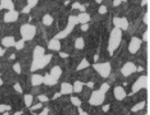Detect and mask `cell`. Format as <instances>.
I'll use <instances>...</instances> for the list:
<instances>
[{"label": "cell", "instance_id": "cell-57", "mask_svg": "<svg viewBox=\"0 0 150 115\" xmlns=\"http://www.w3.org/2000/svg\"><path fill=\"white\" fill-rule=\"evenodd\" d=\"M3 115H10V114H9L8 112H6H6H4V114H3Z\"/></svg>", "mask_w": 150, "mask_h": 115}, {"label": "cell", "instance_id": "cell-25", "mask_svg": "<svg viewBox=\"0 0 150 115\" xmlns=\"http://www.w3.org/2000/svg\"><path fill=\"white\" fill-rule=\"evenodd\" d=\"M24 102H25V105L27 108H30L33 102V96L31 94H26L24 95Z\"/></svg>", "mask_w": 150, "mask_h": 115}, {"label": "cell", "instance_id": "cell-45", "mask_svg": "<svg viewBox=\"0 0 150 115\" xmlns=\"http://www.w3.org/2000/svg\"><path fill=\"white\" fill-rule=\"evenodd\" d=\"M122 2V0H113V7H118Z\"/></svg>", "mask_w": 150, "mask_h": 115}, {"label": "cell", "instance_id": "cell-34", "mask_svg": "<svg viewBox=\"0 0 150 115\" xmlns=\"http://www.w3.org/2000/svg\"><path fill=\"white\" fill-rule=\"evenodd\" d=\"M107 11H108V9H107V7H106V6H104V5L100 6V8H99V13H100V14H101V15L106 14V13H107Z\"/></svg>", "mask_w": 150, "mask_h": 115}, {"label": "cell", "instance_id": "cell-29", "mask_svg": "<svg viewBox=\"0 0 150 115\" xmlns=\"http://www.w3.org/2000/svg\"><path fill=\"white\" fill-rule=\"evenodd\" d=\"M24 46H25V42L23 40H19V41L16 42V43H15V48L18 51L22 50L24 48Z\"/></svg>", "mask_w": 150, "mask_h": 115}, {"label": "cell", "instance_id": "cell-8", "mask_svg": "<svg viewBox=\"0 0 150 115\" xmlns=\"http://www.w3.org/2000/svg\"><path fill=\"white\" fill-rule=\"evenodd\" d=\"M136 69H137V66H136L134 63L127 62L121 68V73L125 78H128V76H130L136 72Z\"/></svg>", "mask_w": 150, "mask_h": 115}, {"label": "cell", "instance_id": "cell-33", "mask_svg": "<svg viewBox=\"0 0 150 115\" xmlns=\"http://www.w3.org/2000/svg\"><path fill=\"white\" fill-rule=\"evenodd\" d=\"M38 99H39V101L40 102H47V101H49V98L47 97L46 95H39L38 96Z\"/></svg>", "mask_w": 150, "mask_h": 115}, {"label": "cell", "instance_id": "cell-38", "mask_svg": "<svg viewBox=\"0 0 150 115\" xmlns=\"http://www.w3.org/2000/svg\"><path fill=\"white\" fill-rule=\"evenodd\" d=\"M14 89L17 91V92H18V93H22V88H21V86L18 84V83H16V84L14 85Z\"/></svg>", "mask_w": 150, "mask_h": 115}, {"label": "cell", "instance_id": "cell-31", "mask_svg": "<svg viewBox=\"0 0 150 115\" xmlns=\"http://www.w3.org/2000/svg\"><path fill=\"white\" fill-rule=\"evenodd\" d=\"M11 106L9 105H6V104H0V112L1 113H4L6 111H8L11 110Z\"/></svg>", "mask_w": 150, "mask_h": 115}, {"label": "cell", "instance_id": "cell-37", "mask_svg": "<svg viewBox=\"0 0 150 115\" xmlns=\"http://www.w3.org/2000/svg\"><path fill=\"white\" fill-rule=\"evenodd\" d=\"M42 103L40 102V103H38L34 106L30 107V111H36V110H39V109H42Z\"/></svg>", "mask_w": 150, "mask_h": 115}, {"label": "cell", "instance_id": "cell-21", "mask_svg": "<svg viewBox=\"0 0 150 115\" xmlns=\"http://www.w3.org/2000/svg\"><path fill=\"white\" fill-rule=\"evenodd\" d=\"M85 85V83H83L82 81H75L74 83V86H73V92H76V93H79L82 91L83 89V87Z\"/></svg>", "mask_w": 150, "mask_h": 115}, {"label": "cell", "instance_id": "cell-4", "mask_svg": "<svg viewBox=\"0 0 150 115\" xmlns=\"http://www.w3.org/2000/svg\"><path fill=\"white\" fill-rule=\"evenodd\" d=\"M21 34L22 37V40L24 42L31 41L35 37L36 27L34 26V25L30 24V23L23 24L21 27Z\"/></svg>", "mask_w": 150, "mask_h": 115}, {"label": "cell", "instance_id": "cell-51", "mask_svg": "<svg viewBox=\"0 0 150 115\" xmlns=\"http://www.w3.org/2000/svg\"><path fill=\"white\" fill-rule=\"evenodd\" d=\"M77 111H78V113H81V112H83L84 111L82 110V108H81V107H77Z\"/></svg>", "mask_w": 150, "mask_h": 115}, {"label": "cell", "instance_id": "cell-35", "mask_svg": "<svg viewBox=\"0 0 150 115\" xmlns=\"http://www.w3.org/2000/svg\"><path fill=\"white\" fill-rule=\"evenodd\" d=\"M27 2H28V6H30V7L32 8L38 4L39 0H27Z\"/></svg>", "mask_w": 150, "mask_h": 115}, {"label": "cell", "instance_id": "cell-12", "mask_svg": "<svg viewBox=\"0 0 150 115\" xmlns=\"http://www.w3.org/2000/svg\"><path fill=\"white\" fill-rule=\"evenodd\" d=\"M2 45L6 48H10L15 46V43H16V40L15 38L13 36H6L4 37L2 41H1Z\"/></svg>", "mask_w": 150, "mask_h": 115}, {"label": "cell", "instance_id": "cell-52", "mask_svg": "<svg viewBox=\"0 0 150 115\" xmlns=\"http://www.w3.org/2000/svg\"><path fill=\"white\" fill-rule=\"evenodd\" d=\"M79 115H89V114L88 112H86V111H83V112L79 113Z\"/></svg>", "mask_w": 150, "mask_h": 115}, {"label": "cell", "instance_id": "cell-6", "mask_svg": "<svg viewBox=\"0 0 150 115\" xmlns=\"http://www.w3.org/2000/svg\"><path fill=\"white\" fill-rule=\"evenodd\" d=\"M105 100V94L100 90H95L91 93L88 99V103L91 106H100Z\"/></svg>", "mask_w": 150, "mask_h": 115}, {"label": "cell", "instance_id": "cell-53", "mask_svg": "<svg viewBox=\"0 0 150 115\" xmlns=\"http://www.w3.org/2000/svg\"><path fill=\"white\" fill-rule=\"evenodd\" d=\"M22 113H23V112H22V111H18V112H16V113H15L14 115H21Z\"/></svg>", "mask_w": 150, "mask_h": 115}, {"label": "cell", "instance_id": "cell-24", "mask_svg": "<svg viewBox=\"0 0 150 115\" xmlns=\"http://www.w3.org/2000/svg\"><path fill=\"white\" fill-rule=\"evenodd\" d=\"M54 22V18L50 14H45L42 17V24L45 25V26H50Z\"/></svg>", "mask_w": 150, "mask_h": 115}, {"label": "cell", "instance_id": "cell-1", "mask_svg": "<svg viewBox=\"0 0 150 115\" xmlns=\"http://www.w3.org/2000/svg\"><path fill=\"white\" fill-rule=\"evenodd\" d=\"M122 30L118 28L112 29V30L110 31V34L109 42H108V48H107L110 55H112L114 51L119 47V45L122 42Z\"/></svg>", "mask_w": 150, "mask_h": 115}, {"label": "cell", "instance_id": "cell-3", "mask_svg": "<svg viewBox=\"0 0 150 115\" xmlns=\"http://www.w3.org/2000/svg\"><path fill=\"white\" fill-rule=\"evenodd\" d=\"M52 57H53L52 54H44L42 57H39V58H34L32 60L31 66H30V71L35 72L37 70L42 69L51 62Z\"/></svg>", "mask_w": 150, "mask_h": 115}, {"label": "cell", "instance_id": "cell-54", "mask_svg": "<svg viewBox=\"0 0 150 115\" xmlns=\"http://www.w3.org/2000/svg\"><path fill=\"white\" fill-rule=\"evenodd\" d=\"M15 57H16L15 54H12V55L10 56V59H15Z\"/></svg>", "mask_w": 150, "mask_h": 115}, {"label": "cell", "instance_id": "cell-14", "mask_svg": "<svg viewBox=\"0 0 150 115\" xmlns=\"http://www.w3.org/2000/svg\"><path fill=\"white\" fill-rule=\"evenodd\" d=\"M48 49L51 51H55V52H58V51L61 50V42L59 40L56 39H52L49 43H48Z\"/></svg>", "mask_w": 150, "mask_h": 115}, {"label": "cell", "instance_id": "cell-44", "mask_svg": "<svg viewBox=\"0 0 150 115\" xmlns=\"http://www.w3.org/2000/svg\"><path fill=\"white\" fill-rule=\"evenodd\" d=\"M59 55L61 58H67V57H69V54H67V53H64V52H60L59 53Z\"/></svg>", "mask_w": 150, "mask_h": 115}, {"label": "cell", "instance_id": "cell-58", "mask_svg": "<svg viewBox=\"0 0 150 115\" xmlns=\"http://www.w3.org/2000/svg\"><path fill=\"white\" fill-rule=\"evenodd\" d=\"M144 115H148V114H144Z\"/></svg>", "mask_w": 150, "mask_h": 115}, {"label": "cell", "instance_id": "cell-43", "mask_svg": "<svg viewBox=\"0 0 150 115\" xmlns=\"http://www.w3.org/2000/svg\"><path fill=\"white\" fill-rule=\"evenodd\" d=\"M79 8H80V4L78 3V2H75L72 5V8L73 9H79Z\"/></svg>", "mask_w": 150, "mask_h": 115}, {"label": "cell", "instance_id": "cell-2", "mask_svg": "<svg viewBox=\"0 0 150 115\" xmlns=\"http://www.w3.org/2000/svg\"><path fill=\"white\" fill-rule=\"evenodd\" d=\"M78 24V20H77V18L76 16H69L68 18V22H67V28L64 29V30L60 31V32H58L54 37V39H56V40H62L64 38H66L67 36H68L71 32H72V30H74V28L76 27V25Z\"/></svg>", "mask_w": 150, "mask_h": 115}, {"label": "cell", "instance_id": "cell-22", "mask_svg": "<svg viewBox=\"0 0 150 115\" xmlns=\"http://www.w3.org/2000/svg\"><path fill=\"white\" fill-rule=\"evenodd\" d=\"M89 66H90L89 62H88L86 58H83L82 61H81L79 63H78V66H76V71H80V70L86 69V68H88Z\"/></svg>", "mask_w": 150, "mask_h": 115}, {"label": "cell", "instance_id": "cell-39", "mask_svg": "<svg viewBox=\"0 0 150 115\" xmlns=\"http://www.w3.org/2000/svg\"><path fill=\"white\" fill-rule=\"evenodd\" d=\"M31 10V8L30 7V6H26V7H24V8L22 9V13H24V14H28V13H30V11Z\"/></svg>", "mask_w": 150, "mask_h": 115}, {"label": "cell", "instance_id": "cell-47", "mask_svg": "<svg viewBox=\"0 0 150 115\" xmlns=\"http://www.w3.org/2000/svg\"><path fill=\"white\" fill-rule=\"evenodd\" d=\"M148 2H149V0H142L141 6H142V7H144V6H146V5L148 4Z\"/></svg>", "mask_w": 150, "mask_h": 115}, {"label": "cell", "instance_id": "cell-18", "mask_svg": "<svg viewBox=\"0 0 150 115\" xmlns=\"http://www.w3.org/2000/svg\"><path fill=\"white\" fill-rule=\"evenodd\" d=\"M78 23L81 24H85V23H88V21H90V16L89 14L86 13V12H81L80 14H78L76 16Z\"/></svg>", "mask_w": 150, "mask_h": 115}, {"label": "cell", "instance_id": "cell-32", "mask_svg": "<svg viewBox=\"0 0 150 115\" xmlns=\"http://www.w3.org/2000/svg\"><path fill=\"white\" fill-rule=\"evenodd\" d=\"M149 34H150V31H149V29L147 28L146 30L144 32V34H143V41L146 42H149Z\"/></svg>", "mask_w": 150, "mask_h": 115}, {"label": "cell", "instance_id": "cell-30", "mask_svg": "<svg viewBox=\"0 0 150 115\" xmlns=\"http://www.w3.org/2000/svg\"><path fill=\"white\" fill-rule=\"evenodd\" d=\"M12 68H13V70H14V71L18 75H21V66L19 65V63H14V65H13V66H12Z\"/></svg>", "mask_w": 150, "mask_h": 115}, {"label": "cell", "instance_id": "cell-42", "mask_svg": "<svg viewBox=\"0 0 150 115\" xmlns=\"http://www.w3.org/2000/svg\"><path fill=\"white\" fill-rule=\"evenodd\" d=\"M110 104L103 105V106H102V111H103L104 112H107V111L110 110Z\"/></svg>", "mask_w": 150, "mask_h": 115}, {"label": "cell", "instance_id": "cell-28", "mask_svg": "<svg viewBox=\"0 0 150 115\" xmlns=\"http://www.w3.org/2000/svg\"><path fill=\"white\" fill-rule=\"evenodd\" d=\"M109 89H110V85L108 84V83H106V82H105V83H102L99 90H100V91H101L102 93L105 94V93H107V92H108Z\"/></svg>", "mask_w": 150, "mask_h": 115}, {"label": "cell", "instance_id": "cell-26", "mask_svg": "<svg viewBox=\"0 0 150 115\" xmlns=\"http://www.w3.org/2000/svg\"><path fill=\"white\" fill-rule=\"evenodd\" d=\"M75 47L76 49L82 50L85 47V41L82 37H78L75 42Z\"/></svg>", "mask_w": 150, "mask_h": 115}, {"label": "cell", "instance_id": "cell-20", "mask_svg": "<svg viewBox=\"0 0 150 115\" xmlns=\"http://www.w3.org/2000/svg\"><path fill=\"white\" fill-rule=\"evenodd\" d=\"M45 54V49L42 46L37 45L34 48L33 51V59L34 58H39V57H42Z\"/></svg>", "mask_w": 150, "mask_h": 115}, {"label": "cell", "instance_id": "cell-13", "mask_svg": "<svg viewBox=\"0 0 150 115\" xmlns=\"http://www.w3.org/2000/svg\"><path fill=\"white\" fill-rule=\"evenodd\" d=\"M60 93L62 95H69L73 93V86L67 82L62 83L60 87Z\"/></svg>", "mask_w": 150, "mask_h": 115}, {"label": "cell", "instance_id": "cell-27", "mask_svg": "<svg viewBox=\"0 0 150 115\" xmlns=\"http://www.w3.org/2000/svg\"><path fill=\"white\" fill-rule=\"evenodd\" d=\"M70 101H71V103H72L74 106L76 107H80L81 106V100L79 98H77L76 97V96H71V98H70Z\"/></svg>", "mask_w": 150, "mask_h": 115}, {"label": "cell", "instance_id": "cell-23", "mask_svg": "<svg viewBox=\"0 0 150 115\" xmlns=\"http://www.w3.org/2000/svg\"><path fill=\"white\" fill-rule=\"evenodd\" d=\"M145 107H146V101H140V102H138V103H136L134 106L132 107L131 111L133 112H137V111H142Z\"/></svg>", "mask_w": 150, "mask_h": 115}, {"label": "cell", "instance_id": "cell-56", "mask_svg": "<svg viewBox=\"0 0 150 115\" xmlns=\"http://www.w3.org/2000/svg\"><path fill=\"white\" fill-rule=\"evenodd\" d=\"M2 85H3V80L0 78V86H2Z\"/></svg>", "mask_w": 150, "mask_h": 115}, {"label": "cell", "instance_id": "cell-49", "mask_svg": "<svg viewBox=\"0 0 150 115\" xmlns=\"http://www.w3.org/2000/svg\"><path fill=\"white\" fill-rule=\"evenodd\" d=\"M79 10H80L81 12H85V11H86V8H85V6H84V5H80Z\"/></svg>", "mask_w": 150, "mask_h": 115}, {"label": "cell", "instance_id": "cell-9", "mask_svg": "<svg viewBox=\"0 0 150 115\" xmlns=\"http://www.w3.org/2000/svg\"><path fill=\"white\" fill-rule=\"evenodd\" d=\"M141 44H142V40H140L138 37H135V36L132 37V39L130 41L129 45H128L129 53L132 54H135L139 51Z\"/></svg>", "mask_w": 150, "mask_h": 115}, {"label": "cell", "instance_id": "cell-10", "mask_svg": "<svg viewBox=\"0 0 150 115\" xmlns=\"http://www.w3.org/2000/svg\"><path fill=\"white\" fill-rule=\"evenodd\" d=\"M18 12L16 10H8L6 13L4 14V21L6 23H10V22H15L18 18Z\"/></svg>", "mask_w": 150, "mask_h": 115}, {"label": "cell", "instance_id": "cell-7", "mask_svg": "<svg viewBox=\"0 0 150 115\" xmlns=\"http://www.w3.org/2000/svg\"><path fill=\"white\" fill-rule=\"evenodd\" d=\"M147 86H148V78L146 75H141L132 86V91L133 93H136L143 88H146Z\"/></svg>", "mask_w": 150, "mask_h": 115}, {"label": "cell", "instance_id": "cell-11", "mask_svg": "<svg viewBox=\"0 0 150 115\" xmlns=\"http://www.w3.org/2000/svg\"><path fill=\"white\" fill-rule=\"evenodd\" d=\"M113 95H114V98L117 100L125 99V97L127 96L126 91L125 90V88H123L122 86H117V87H114V89H113Z\"/></svg>", "mask_w": 150, "mask_h": 115}, {"label": "cell", "instance_id": "cell-41", "mask_svg": "<svg viewBox=\"0 0 150 115\" xmlns=\"http://www.w3.org/2000/svg\"><path fill=\"white\" fill-rule=\"evenodd\" d=\"M48 114H49V109L48 108H44L43 111L41 113H39L38 115H48Z\"/></svg>", "mask_w": 150, "mask_h": 115}, {"label": "cell", "instance_id": "cell-46", "mask_svg": "<svg viewBox=\"0 0 150 115\" xmlns=\"http://www.w3.org/2000/svg\"><path fill=\"white\" fill-rule=\"evenodd\" d=\"M85 85H86L89 88H92L93 86H94V83L93 82H88V83H85Z\"/></svg>", "mask_w": 150, "mask_h": 115}, {"label": "cell", "instance_id": "cell-50", "mask_svg": "<svg viewBox=\"0 0 150 115\" xmlns=\"http://www.w3.org/2000/svg\"><path fill=\"white\" fill-rule=\"evenodd\" d=\"M5 52H6V51L2 47H0V56H3L5 54Z\"/></svg>", "mask_w": 150, "mask_h": 115}, {"label": "cell", "instance_id": "cell-55", "mask_svg": "<svg viewBox=\"0 0 150 115\" xmlns=\"http://www.w3.org/2000/svg\"><path fill=\"white\" fill-rule=\"evenodd\" d=\"M96 2H97L98 4H100V3L102 2V0H96Z\"/></svg>", "mask_w": 150, "mask_h": 115}, {"label": "cell", "instance_id": "cell-40", "mask_svg": "<svg viewBox=\"0 0 150 115\" xmlns=\"http://www.w3.org/2000/svg\"><path fill=\"white\" fill-rule=\"evenodd\" d=\"M88 28H89V25H88V23H85V24H81V30L82 31H87L88 30Z\"/></svg>", "mask_w": 150, "mask_h": 115}, {"label": "cell", "instance_id": "cell-5", "mask_svg": "<svg viewBox=\"0 0 150 115\" xmlns=\"http://www.w3.org/2000/svg\"><path fill=\"white\" fill-rule=\"evenodd\" d=\"M93 68L95 69V71H97V73L103 78H109L110 72H112V66H110V63L109 62L94 63Z\"/></svg>", "mask_w": 150, "mask_h": 115}, {"label": "cell", "instance_id": "cell-19", "mask_svg": "<svg viewBox=\"0 0 150 115\" xmlns=\"http://www.w3.org/2000/svg\"><path fill=\"white\" fill-rule=\"evenodd\" d=\"M42 83L46 86H54V85H56L57 80H55L54 78H52L50 74H46L43 76V82Z\"/></svg>", "mask_w": 150, "mask_h": 115}, {"label": "cell", "instance_id": "cell-17", "mask_svg": "<svg viewBox=\"0 0 150 115\" xmlns=\"http://www.w3.org/2000/svg\"><path fill=\"white\" fill-rule=\"evenodd\" d=\"M0 9H14V4H13L12 0H0Z\"/></svg>", "mask_w": 150, "mask_h": 115}, {"label": "cell", "instance_id": "cell-48", "mask_svg": "<svg viewBox=\"0 0 150 115\" xmlns=\"http://www.w3.org/2000/svg\"><path fill=\"white\" fill-rule=\"evenodd\" d=\"M61 95H62L61 93H55V94H54V96L53 97V99H56L57 98H59Z\"/></svg>", "mask_w": 150, "mask_h": 115}, {"label": "cell", "instance_id": "cell-36", "mask_svg": "<svg viewBox=\"0 0 150 115\" xmlns=\"http://www.w3.org/2000/svg\"><path fill=\"white\" fill-rule=\"evenodd\" d=\"M143 21H144V23L146 25L147 27L149 26V12H146V13L145 14L144 18H143Z\"/></svg>", "mask_w": 150, "mask_h": 115}, {"label": "cell", "instance_id": "cell-15", "mask_svg": "<svg viewBox=\"0 0 150 115\" xmlns=\"http://www.w3.org/2000/svg\"><path fill=\"white\" fill-rule=\"evenodd\" d=\"M62 73H63V70L60 66H54L53 68L51 69V72H50V75L52 78H54L55 80H58L62 75Z\"/></svg>", "mask_w": 150, "mask_h": 115}, {"label": "cell", "instance_id": "cell-16", "mask_svg": "<svg viewBox=\"0 0 150 115\" xmlns=\"http://www.w3.org/2000/svg\"><path fill=\"white\" fill-rule=\"evenodd\" d=\"M43 76L39 74H33L31 75V85L33 87H38L42 84Z\"/></svg>", "mask_w": 150, "mask_h": 115}]
</instances>
